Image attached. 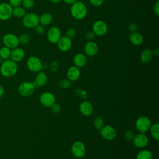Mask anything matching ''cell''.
I'll return each instance as SVG.
<instances>
[{
    "label": "cell",
    "instance_id": "1",
    "mask_svg": "<svg viewBox=\"0 0 159 159\" xmlns=\"http://www.w3.org/2000/svg\"><path fill=\"white\" fill-rule=\"evenodd\" d=\"M18 70L17 63L10 59L5 60L1 65L0 73L6 78H11L14 76Z\"/></svg>",
    "mask_w": 159,
    "mask_h": 159
},
{
    "label": "cell",
    "instance_id": "2",
    "mask_svg": "<svg viewBox=\"0 0 159 159\" xmlns=\"http://www.w3.org/2000/svg\"><path fill=\"white\" fill-rule=\"evenodd\" d=\"M70 13L74 19L81 20L86 16L88 9L86 5L83 2L76 1L71 6Z\"/></svg>",
    "mask_w": 159,
    "mask_h": 159
},
{
    "label": "cell",
    "instance_id": "3",
    "mask_svg": "<svg viewBox=\"0 0 159 159\" xmlns=\"http://www.w3.org/2000/svg\"><path fill=\"white\" fill-rule=\"evenodd\" d=\"M22 22L24 26L26 28H35L38 24H39V17L34 12L27 13L22 17Z\"/></svg>",
    "mask_w": 159,
    "mask_h": 159
},
{
    "label": "cell",
    "instance_id": "4",
    "mask_svg": "<svg viewBox=\"0 0 159 159\" xmlns=\"http://www.w3.org/2000/svg\"><path fill=\"white\" fill-rule=\"evenodd\" d=\"M2 42L4 45L8 47L11 50L16 48L19 45V37L12 33H7L2 37Z\"/></svg>",
    "mask_w": 159,
    "mask_h": 159
},
{
    "label": "cell",
    "instance_id": "5",
    "mask_svg": "<svg viewBox=\"0 0 159 159\" xmlns=\"http://www.w3.org/2000/svg\"><path fill=\"white\" fill-rule=\"evenodd\" d=\"M35 90V86L33 83L30 81H24L21 83L18 87V92L23 97H29L31 96Z\"/></svg>",
    "mask_w": 159,
    "mask_h": 159
},
{
    "label": "cell",
    "instance_id": "6",
    "mask_svg": "<svg viewBox=\"0 0 159 159\" xmlns=\"http://www.w3.org/2000/svg\"><path fill=\"white\" fill-rule=\"evenodd\" d=\"M27 68L33 73H38L42 68V63L36 56H31L27 60Z\"/></svg>",
    "mask_w": 159,
    "mask_h": 159
},
{
    "label": "cell",
    "instance_id": "7",
    "mask_svg": "<svg viewBox=\"0 0 159 159\" xmlns=\"http://www.w3.org/2000/svg\"><path fill=\"white\" fill-rule=\"evenodd\" d=\"M151 125V120L147 116H141L139 117L135 122L136 129L140 132V133H145L148 130Z\"/></svg>",
    "mask_w": 159,
    "mask_h": 159
},
{
    "label": "cell",
    "instance_id": "8",
    "mask_svg": "<svg viewBox=\"0 0 159 159\" xmlns=\"http://www.w3.org/2000/svg\"><path fill=\"white\" fill-rule=\"evenodd\" d=\"M107 29L108 27L106 23L101 20H96L93 25V32L96 36H104L106 34Z\"/></svg>",
    "mask_w": 159,
    "mask_h": 159
},
{
    "label": "cell",
    "instance_id": "9",
    "mask_svg": "<svg viewBox=\"0 0 159 159\" xmlns=\"http://www.w3.org/2000/svg\"><path fill=\"white\" fill-rule=\"evenodd\" d=\"M13 7L8 2L0 4V20L5 21L9 19L12 16Z\"/></svg>",
    "mask_w": 159,
    "mask_h": 159
},
{
    "label": "cell",
    "instance_id": "10",
    "mask_svg": "<svg viewBox=\"0 0 159 159\" xmlns=\"http://www.w3.org/2000/svg\"><path fill=\"white\" fill-rule=\"evenodd\" d=\"M71 153L76 158H83L85 155L86 148L81 141H75L71 146Z\"/></svg>",
    "mask_w": 159,
    "mask_h": 159
},
{
    "label": "cell",
    "instance_id": "11",
    "mask_svg": "<svg viewBox=\"0 0 159 159\" xmlns=\"http://www.w3.org/2000/svg\"><path fill=\"white\" fill-rule=\"evenodd\" d=\"M101 136L107 140H112L116 138V132L113 127L109 125H103L100 129Z\"/></svg>",
    "mask_w": 159,
    "mask_h": 159
},
{
    "label": "cell",
    "instance_id": "12",
    "mask_svg": "<svg viewBox=\"0 0 159 159\" xmlns=\"http://www.w3.org/2000/svg\"><path fill=\"white\" fill-rule=\"evenodd\" d=\"M55 96L50 92H44L40 96V103L46 107H50L54 103H55Z\"/></svg>",
    "mask_w": 159,
    "mask_h": 159
},
{
    "label": "cell",
    "instance_id": "13",
    "mask_svg": "<svg viewBox=\"0 0 159 159\" xmlns=\"http://www.w3.org/2000/svg\"><path fill=\"white\" fill-rule=\"evenodd\" d=\"M61 36V30L57 27H52L47 31V39L50 42L52 43H57Z\"/></svg>",
    "mask_w": 159,
    "mask_h": 159
},
{
    "label": "cell",
    "instance_id": "14",
    "mask_svg": "<svg viewBox=\"0 0 159 159\" xmlns=\"http://www.w3.org/2000/svg\"><path fill=\"white\" fill-rule=\"evenodd\" d=\"M134 145L139 148H142L146 147L148 143V139L144 133H140L136 135L132 140Z\"/></svg>",
    "mask_w": 159,
    "mask_h": 159
},
{
    "label": "cell",
    "instance_id": "15",
    "mask_svg": "<svg viewBox=\"0 0 159 159\" xmlns=\"http://www.w3.org/2000/svg\"><path fill=\"white\" fill-rule=\"evenodd\" d=\"M58 49L62 52H66L69 50L72 45V41L70 38L65 36H61L57 43Z\"/></svg>",
    "mask_w": 159,
    "mask_h": 159
},
{
    "label": "cell",
    "instance_id": "16",
    "mask_svg": "<svg viewBox=\"0 0 159 159\" xmlns=\"http://www.w3.org/2000/svg\"><path fill=\"white\" fill-rule=\"evenodd\" d=\"M25 57L24 50L19 47H16L11 50L10 60L17 63L22 61Z\"/></svg>",
    "mask_w": 159,
    "mask_h": 159
},
{
    "label": "cell",
    "instance_id": "17",
    "mask_svg": "<svg viewBox=\"0 0 159 159\" xmlns=\"http://www.w3.org/2000/svg\"><path fill=\"white\" fill-rule=\"evenodd\" d=\"M84 52L89 57L95 56L98 52V46L94 41H88L84 45Z\"/></svg>",
    "mask_w": 159,
    "mask_h": 159
},
{
    "label": "cell",
    "instance_id": "18",
    "mask_svg": "<svg viewBox=\"0 0 159 159\" xmlns=\"http://www.w3.org/2000/svg\"><path fill=\"white\" fill-rule=\"evenodd\" d=\"M37 73L35 80L33 81L35 88L44 86L47 81V76L46 73L42 71H39Z\"/></svg>",
    "mask_w": 159,
    "mask_h": 159
},
{
    "label": "cell",
    "instance_id": "19",
    "mask_svg": "<svg viewBox=\"0 0 159 159\" xmlns=\"http://www.w3.org/2000/svg\"><path fill=\"white\" fill-rule=\"evenodd\" d=\"M66 76L68 79L71 81H76L80 76V70L76 66H72L68 69Z\"/></svg>",
    "mask_w": 159,
    "mask_h": 159
},
{
    "label": "cell",
    "instance_id": "20",
    "mask_svg": "<svg viewBox=\"0 0 159 159\" xmlns=\"http://www.w3.org/2000/svg\"><path fill=\"white\" fill-rule=\"evenodd\" d=\"M81 113L86 116H89L92 114L93 112V107L92 104L88 101L82 102L79 106Z\"/></svg>",
    "mask_w": 159,
    "mask_h": 159
},
{
    "label": "cell",
    "instance_id": "21",
    "mask_svg": "<svg viewBox=\"0 0 159 159\" xmlns=\"http://www.w3.org/2000/svg\"><path fill=\"white\" fill-rule=\"evenodd\" d=\"M87 62L86 55L83 53H76L73 57V63L78 68L83 67Z\"/></svg>",
    "mask_w": 159,
    "mask_h": 159
},
{
    "label": "cell",
    "instance_id": "22",
    "mask_svg": "<svg viewBox=\"0 0 159 159\" xmlns=\"http://www.w3.org/2000/svg\"><path fill=\"white\" fill-rule=\"evenodd\" d=\"M129 40L132 45L138 46L143 43V37L140 33L134 32H132L129 35Z\"/></svg>",
    "mask_w": 159,
    "mask_h": 159
},
{
    "label": "cell",
    "instance_id": "23",
    "mask_svg": "<svg viewBox=\"0 0 159 159\" xmlns=\"http://www.w3.org/2000/svg\"><path fill=\"white\" fill-rule=\"evenodd\" d=\"M153 51L149 48L145 49L140 55V60L143 63H148L151 61L153 58Z\"/></svg>",
    "mask_w": 159,
    "mask_h": 159
},
{
    "label": "cell",
    "instance_id": "24",
    "mask_svg": "<svg viewBox=\"0 0 159 159\" xmlns=\"http://www.w3.org/2000/svg\"><path fill=\"white\" fill-rule=\"evenodd\" d=\"M53 17L50 13L44 12L39 17V23L42 25H47L50 24L52 21Z\"/></svg>",
    "mask_w": 159,
    "mask_h": 159
},
{
    "label": "cell",
    "instance_id": "25",
    "mask_svg": "<svg viewBox=\"0 0 159 159\" xmlns=\"http://www.w3.org/2000/svg\"><path fill=\"white\" fill-rule=\"evenodd\" d=\"M152 153L147 149H143L140 150L136 156V159H152Z\"/></svg>",
    "mask_w": 159,
    "mask_h": 159
},
{
    "label": "cell",
    "instance_id": "26",
    "mask_svg": "<svg viewBox=\"0 0 159 159\" xmlns=\"http://www.w3.org/2000/svg\"><path fill=\"white\" fill-rule=\"evenodd\" d=\"M26 14L25 10L23 7L17 6L13 7L12 9V16L17 18H22Z\"/></svg>",
    "mask_w": 159,
    "mask_h": 159
},
{
    "label": "cell",
    "instance_id": "27",
    "mask_svg": "<svg viewBox=\"0 0 159 159\" xmlns=\"http://www.w3.org/2000/svg\"><path fill=\"white\" fill-rule=\"evenodd\" d=\"M149 129H150V134H151L152 137L156 140H159V125H158V124H157V123L154 124L153 125L150 126Z\"/></svg>",
    "mask_w": 159,
    "mask_h": 159
},
{
    "label": "cell",
    "instance_id": "28",
    "mask_svg": "<svg viewBox=\"0 0 159 159\" xmlns=\"http://www.w3.org/2000/svg\"><path fill=\"white\" fill-rule=\"evenodd\" d=\"M11 50L6 46H2L0 48V57L3 60L10 58Z\"/></svg>",
    "mask_w": 159,
    "mask_h": 159
},
{
    "label": "cell",
    "instance_id": "29",
    "mask_svg": "<svg viewBox=\"0 0 159 159\" xmlns=\"http://www.w3.org/2000/svg\"><path fill=\"white\" fill-rule=\"evenodd\" d=\"M93 125L96 129H101L104 125V120L101 117H97L93 120Z\"/></svg>",
    "mask_w": 159,
    "mask_h": 159
},
{
    "label": "cell",
    "instance_id": "30",
    "mask_svg": "<svg viewBox=\"0 0 159 159\" xmlns=\"http://www.w3.org/2000/svg\"><path fill=\"white\" fill-rule=\"evenodd\" d=\"M58 85L62 89H66L71 86V81L68 79H62L59 81Z\"/></svg>",
    "mask_w": 159,
    "mask_h": 159
},
{
    "label": "cell",
    "instance_id": "31",
    "mask_svg": "<svg viewBox=\"0 0 159 159\" xmlns=\"http://www.w3.org/2000/svg\"><path fill=\"white\" fill-rule=\"evenodd\" d=\"M30 36L25 34H23L19 37V43H21L23 45H25L28 43L30 42Z\"/></svg>",
    "mask_w": 159,
    "mask_h": 159
},
{
    "label": "cell",
    "instance_id": "32",
    "mask_svg": "<svg viewBox=\"0 0 159 159\" xmlns=\"http://www.w3.org/2000/svg\"><path fill=\"white\" fill-rule=\"evenodd\" d=\"M34 0H22V4L24 9H30L34 5Z\"/></svg>",
    "mask_w": 159,
    "mask_h": 159
},
{
    "label": "cell",
    "instance_id": "33",
    "mask_svg": "<svg viewBox=\"0 0 159 159\" xmlns=\"http://www.w3.org/2000/svg\"><path fill=\"white\" fill-rule=\"evenodd\" d=\"M59 68V63L57 60L53 61L50 65V69L52 72H56Z\"/></svg>",
    "mask_w": 159,
    "mask_h": 159
},
{
    "label": "cell",
    "instance_id": "34",
    "mask_svg": "<svg viewBox=\"0 0 159 159\" xmlns=\"http://www.w3.org/2000/svg\"><path fill=\"white\" fill-rule=\"evenodd\" d=\"M95 37H96V35L93 32V30L87 32L85 35V38L88 41H93L95 38Z\"/></svg>",
    "mask_w": 159,
    "mask_h": 159
},
{
    "label": "cell",
    "instance_id": "35",
    "mask_svg": "<svg viewBox=\"0 0 159 159\" xmlns=\"http://www.w3.org/2000/svg\"><path fill=\"white\" fill-rule=\"evenodd\" d=\"M124 137L127 140H132L134 137V134L131 130H127L124 134Z\"/></svg>",
    "mask_w": 159,
    "mask_h": 159
},
{
    "label": "cell",
    "instance_id": "36",
    "mask_svg": "<svg viewBox=\"0 0 159 159\" xmlns=\"http://www.w3.org/2000/svg\"><path fill=\"white\" fill-rule=\"evenodd\" d=\"M50 107H51V110H52L53 113L58 114V113H59L60 112L61 107H60V105L58 104L54 103Z\"/></svg>",
    "mask_w": 159,
    "mask_h": 159
},
{
    "label": "cell",
    "instance_id": "37",
    "mask_svg": "<svg viewBox=\"0 0 159 159\" xmlns=\"http://www.w3.org/2000/svg\"><path fill=\"white\" fill-rule=\"evenodd\" d=\"M12 7L20 6L22 4V0H9L8 2Z\"/></svg>",
    "mask_w": 159,
    "mask_h": 159
},
{
    "label": "cell",
    "instance_id": "38",
    "mask_svg": "<svg viewBox=\"0 0 159 159\" xmlns=\"http://www.w3.org/2000/svg\"><path fill=\"white\" fill-rule=\"evenodd\" d=\"M35 32H37V34H38L39 35H42L45 32V29H44V27L43 25H40V24H38L35 27Z\"/></svg>",
    "mask_w": 159,
    "mask_h": 159
},
{
    "label": "cell",
    "instance_id": "39",
    "mask_svg": "<svg viewBox=\"0 0 159 159\" xmlns=\"http://www.w3.org/2000/svg\"><path fill=\"white\" fill-rule=\"evenodd\" d=\"M75 34H76L75 30L73 28H70L66 31V36L70 39L74 37L75 36Z\"/></svg>",
    "mask_w": 159,
    "mask_h": 159
},
{
    "label": "cell",
    "instance_id": "40",
    "mask_svg": "<svg viewBox=\"0 0 159 159\" xmlns=\"http://www.w3.org/2000/svg\"><path fill=\"white\" fill-rule=\"evenodd\" d=\"M89 1L94 6H99L103 4L104 0H89Z\"/></svg>",
    "mask_w": 159,
    "mask_h": 159
},
{
    "label": "cell",
    "instance_id": "41",
    "mask_svg": "<svg viewBox=\"0 0 159 159\" xmlns=\"http://www.w3.org/2000/svg\"><path fill=\"white\" fill-rule=\"evenodd\" d=\"M128 29L130 32H136V30L137 29V26L135 23H131L129 24Z\"/></svg>",
    "mask_w": 159,
    "mask_h": 159
},
{
    "label": "cell",
    "instance_id": "42",
    "mask_svg": "<svg viewBox=\"0 0 159 159\" xmlns=\"http://www.w3.org/2000/svg\"><path fill=\"white\" fill-rule=\"evenodd\" d=\"M153 10H154L155 14L157 16H158L159 15V1H157L153 7Z\"/></svg>",
    "mask_w": 159,
    "mask_h": 159
},
{
    "label": "cell",
    "instance_id": "43",
    "mask_svg": "<svg viewBox=\"0 0 159 159\" xmlns=\"http://www.w3.org/2000/svg\"><path fill=\"white\" fill-rule=\"evenodd\" d=\"M63 1L65 3L69 5H72L73 3H75L76 1V0H63Z\"/></svg>",
    "mask_w": 159,
    "mask_h": 159
},
{
    "label": "cell",
    "instance_id": "44",
    "mask_svg": "<svg viewBox=\"0 0 159 159\" xmlns=\"http://www.w3.org/2000/svg\"><path fill=\"white\" fill-rule=\"evenodd\" d=\"M4 94V89L2 85L0 84V98L3 96Z\"/></svg>",
    "mask_w": 159,
    "mask_h": 159
},
{
    "label": "cell",
    "instance_id": "45",
    "mask_svg": "<svg viewBox=\"0 0 159 159\" xmlns=\"http://www.w3.org/2000/svg\"><path fill=\"white\" fill-rule=\"evenodd\" d=\"M153 54L154 55L158 56L159 55V50H158V48H156L155 50H154V51L153 52Z\"/></svg>",
    "mask_w": 159,
    "mask_h": 159
},
{
    "label": "cell",
    "instance_id": "46",
    "mask_svg": "<svg viewBox=\"0 0 159 159\" xmlns=\"http://www.w3.org/2000/svg\"><path fill=\"white\" fill-rule=\"evenodd\" d=\"M53 3H58L61 1V0H50Z\"/></svg>",
    "mask_w": 159,
    "mask_h": 159
},
{
    "label": "cell",
    "instance_id": "47",
    "mask_svg": "<svg viewBox=\"0 0 159 159\" xmlns=\"http://www.w3.org/2000/svg\"><path fill=\"white\" fill-rule=\"evenodd\" d=\"M75 159H82V158H76Z\"/></svg>",
    "mask_w": 159,
    "mask_h": 159
},
{
    "label": "cell",
    "instance_id": "48",
    "mask_svg": "<svg viewBox=\"0 0 159 159\" xmlns=\"http://www.w3.org/2000/svg\"><path fill=\"white\" fill-rule=\"evenodd\" d=\"M0 105H1V103H0Z\"/></svg>",
    "mask_w": 159,
    "mask_h": 159
}]
</instances>
